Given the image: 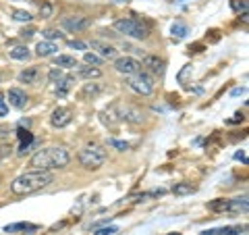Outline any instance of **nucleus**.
I'll list each match as a JSON object with an SVG mask.
<instances>
[{"instance_id": "nucleus-16", "label": "nucleus", "mask_w": 249, "mask_h": 235, "mask_svg": "<svg viewBox=\"0 0 249 235\" xmlns=\"http://www.w3.org/2000/svg\"><path fill=\"white\" fill-rule=\"evenodd\" d=\"M73 83H75V77H69V75H65V77H62V79L58 81V85H56V96H58V98H65L67 94L71 92Z\"/></svg>"}, {"instance_id": "nucleus-10", "label": "nucleus", "mask_w": 249, "mask_h": 235, "mask_svg": "<svg viewBox=\"0 0 249 235\" xmlns=\"http://www.w3.org/2000/svg\"><path fill=\"white\" fill-rule=\"evenodd\" d=\"M71 119H73V113L69 111V108H65V106H58L56 111L52 113V117H50V123L54 125V127H67L69 123H71Z\"/></svg>"}, {"instance_id": "nucleus-8", "label": "nucleus", "mask_w": 249, "mask_h": 235, "mask_svg": "<svg viewBox=\"0 0 249 235\" xmlns=\"http://www.w3.org/2000/svg\"><path fill=\"white\" fill-rule=\"evenodd\" d=\"M116 111H119V119H124L129 123H142L143 121V113L139 111L135 106H124V104H119L114 106Z\"/></svg>"}, {"instance_id": "nucleus-2", "label": "nucleus", "mask_w": 249, "mask_h": 235, "mask_svg": "<svg viewBox=\"0 0 249 235\" xmlns=\"http://www.w3.org/2000/svg\"><path fill=\"white\" fill-rule=\"evenodd\" d=\"M71 162V154L60 146L44 148V150L36 152L31 158V167L37 171H52V169H62Z\"/></svg>"}, {"instance_id": "nucleus-18", "label": "nucleus", "mask_w": 249, "mask_h": 235, "mask_svg": "<svg viewBox=\"0 0 249 235\" xmlns=\"http://www.w3.org/2000/svg\"><path fill=\"white\" fill-rule=\"evenodd\" d=\"M54 65L60 69H75L77 60H75V57H69V54H58V57L54 59Z\"/></svg>"}, {"instance_id": "nucleus-4", "label": "nucleus", "mask_w": 249, "mask_h": 235, "mask_svg": "<svg viewBox=\"0 0 249 235\" xmlns=\"http://www.w3.org/2000/svg\"><path fill=\"white\" fill-rule=\"evenodd\" d=\"M112 27L119 31V34L135 38V40H145L147 34H150L147 25H145V23H142L139 19H119V21H114Z\"/></svg>"}, {"instance_id": "nucleus-5", "label": "nucleus", "mask_w": 249, "mask_h": 235, "mask_svg": "<svg viewBox=\"0 0 249 235\" xmlns=\"http://www.w3.org/2000/svg\"><path fill=\"white\" fill-rule=\"evenodd\" d=\"M129 88L137 92V94H142V96H150V94L154 92V77L150 73H145V71H139L135 75H129Z\"/></svg>"}, {"instance_id": "nucleus-32", "label": "nucleus", "mask_w": 249, "mask_h": 235, "mask_svg": "<svg viewBox=\"0 0 249 235\" xmlns=\"http://www.w3.org/2000/svg\"><path fill=\"white\" fill-rule=\"evenodd\" d=\"M110 144L112 148H116V150H121V152H124V150H129V144L127 142H121V139H110Z\"/></svg>"}, {"instance_id": "nucleus-12", "label": "nucleus", "mask_w": 249, "mask_h": 235, "mask_svg": "<svg viewBox=\"0 0 249 235\" xmlns=\"http://www.w3.org/2000/svg\"><path fill=\"white\" fill-rule=\"evenodd\" d=\"M6 98H9V104L15 106V108H19V111L27 106V94L23 90H19V88H11L9 94H6Z\"/></svg>"}, {"instance_id": "nucleus-19", "label": "nucleus", "mask_w": 249, "mask_h": 235, "mask_svg": "<svg viewBox=\"0 0 249 235\" xmlns=\"http://www.w3.org/2000/svg\"><path fill=\"white\" fill-rule=\"evenodd\" d=\"M58 48L54 46L52 42H48V40H44V42H40L36 46V52H37V57H52L54 52H56Z\"/></svg>"}, {"instance_id": "nucleus-39", "label": "nucleus", "mask_w": 249, "mask_h": 235, "mask_svg": "<svg viewBox=\"0 0 249 235\" xmlns=\"http://www.w3.org/2000/svg\"><path fill=\"white\" fill-rule=\"evenodd\" d=\"M166 235H181V233H166Z\"/></svg>"}, {"instance_id": "nucleus-35", "label": "nucleus", "mask_w": 249, "mask_h": 235, "mask_svg": "<svg viewBox=\"0 0 249 235\" xmlns=\"http://www.w3.org/2000/svg\"><path fill=\"white\" fill-rule=\"evenodd\" d=\"M9 113V106H6V100H4V94H0V117H4Z\"/></svg>"}, {"instance_id": "nucleus-26", "label": "nucleus", "mask_w": 249, "mask_h": 235, "mask_svg": "<svg viewBox=\"0 0 249 235\" xmlns=\"http://www.w3.org/2000/svg\"><path fill=\"white\" fill-rule=\"evenodd\" d=\"M175 38H185L187 36V25L185 23H173V27H170Z\"/></svg>"}, {"instance_id": "nucleus-38", "label": "nucleus", "mask_w": 249, "mask_h": 235, "mask_svg": "<svg viewBox=\"0 0 249 235\" xmlns=\"http://www.w3.org/2000/svg\"><path fill=\"white\" fill-rule=\"evenodd\" d=\"M241 94H245V88H235L231 92V96H241Z\"/></svg>"}, {"instance_id": "nucleus-28", "label": "nucleus", "mask_w": 249, "mask_h": 235, "mask_svg": "<svg viewBox=\"0 0 249 235\" xmlns=\"http://www.w3.org/2000/svg\"><path fill=\"white\" fill-rule=\"evenodd\" d=\"M13 19H15V21H21V23H29L34 17H31L27 11H15V13H13Z\"/></svg>"}, {"instance_id": "nucleus-14", "label": "nucleus", "mask_w": 249, "mask_h": 235, "mask_svg": "<svg viewBox=\"0 0 249 235\" xmlns=\"http://www.w3.org/2000/svg\"><path fill=\"white\" fill-rule=\"evenodd\" d=\"M243 231H245V227H241V225H229V227H218V229H206V231H201V235H239Z\"/></svg>"}, {"instance_id": "nucleus-29", "label": "nucleus", "mask_w": 249, "mask_h": 235, "mask_svg": "<svg viewBox=\"0 0 249 235\" xmlns=\"http://www.w3.org/2000/svg\"><path fill=\"white\" fill-rule=\"evenodd\" d=\"M62 77H65V73H62V69L60 67H56V69H52V71L48 73V81H52V83H58Z\"/></svg>"}, {"instance_id": "nucleus-21", "label": "nucleus", "mask_w": 249, "mask_h": 235, "mask_svg": "<svg viewBox=\"0 0 249 235\" xmlns=\"http://www.w3.org/2000/svg\"><path fill=\"white\" fill-rule=\"evenodd\" d=\"M19 137H21V154H25L27 150H29V144L34 142V136L27 131V129H23V127H19Z\"/></svg>"}, {"instance_id": "nucleus-27", "label": "nucleus", "mask_w": 249, "mask_h": 235, "mask_svg": "<svg viewBox=\"0 0 249 235\" xmlns=\"http://www.w3.org/2000/svg\"><path fill=\"white\" fill-rule=\"evenodd\" d=\"M231 9L235 13H247V0H231Z\"/></svg>"}, {"instance_id": "nucleus-11", "label": "nucleus", "mask_w": 249, "mask_h": 235, "mask_svg": "<svg viewBox=\"0 0 249 235\" xmlns=\"http://www.w3.org/2000/svg\"><path fill=\"white\" fill-rule=\"evenodd\" d=\"M91 48L98 52L100 59H108V60L116 59V48H114V46H110V44L102 42V40H91Z\"/></svg>"}, {"instance_id": "nucleus-7", "label": "nucleus", "mask_w": 249, "mask_h": 235, "mask_svg": "<svg viewBox=\"0 0 249 235\" xmlns=\"http://www.w3.org/2000/svg\"><path fill=\"white\" fill-rule=\"evenodd\" d=\"M114 69L123 75H135L142 71V62L135 60L133 57H121L114 60Z\"/></svg>"}, {"instance_id": "nucleus-25", "label": "nucleus", "mask_w": 249, "mask_h": 235, "mask_svg": "<svg viewBox=\"0 0 249 235\" xmlns=\"http://www.w3.org/2000/svg\"><path fill=\"white\" fill-rule=\"evenodd\" d=\"M83 60H85V65H89V67H100L104 59H100L98 54H93V52H85L83 54Z\"/></svg>"}, {"instance_id": "nucleus-3", "label": "nucleus", "mask_w": 249, "mask_h": 235, "mask_svg": "<svg viewBox=\"0 0 249 235\" xmlns=\"http://www.w3.org/2000/svg\"><path fill=\"white\" fill-rule=\"evenodd\" d=\"M79 162L83 164L85 169H89V171H98V169L106 162V150H104L102 146H98V144H89V146H85L83 150L79 152Z\"/></svg>"}, {"instance_id": "nucleus-40", "label": "nucleus", "mask_w": 249, "mask_h": 235, "mask_svg": "<svg viewBox=\"0 0 249 235\" xmlns=\"http://www.w3.org/2000/svg\"><path fill=\"white\" fill-rule=\"evenodd\" d=\"M177 2H183V0H177Z\"/></svg>"}, {"instance_id": "nucleus-37", "label": "nucleus", "mask_w": 249, "mask_h": 235, "mask_svg": "<svg viewBox=\"0 0 249 235\" xmlns=\"http://www.w3.org/2000/svg\"><path fill=\"white\" fill-rule=\"evenodd\" d=\"M34 34H36L34 29H23V31H21V36L25 38V40H29V38H34Z\"/></svg>"}, {"instance_id": "nucleus-1", "label": "nucleus", "mask_w": 249, "mask_h": 235, "mask_svg": "<svg viewBox=\"0 0 249 235\" xmlns=\"http://www.w3.org/2000/svg\"><path fill=\"white\" fill-rule=\"evenodd\" d=\"M52 179L54 175L50 173V171H27V173H23L19 175L15 181L11 183V192L15 196H29V194H34V192H40L44 190L46 185H50L52 183Z\"/></svg>"}, {"instance_id": "nucleus-20", "label": "nucleus", "mask_w": 249, "mask_h": 235, "mask_svg": "<svg viewBox=\"0 0 249 235\" xmlns=\"http://www.w3.org/2000/svg\"><path fill=\"white\" fill-rule=\"evenodd\" d=\"M100 75H102V71H100L98 67H89V65L88 67H79V77H83V79H98Z\"/></svg>"}, {"instance_id": "nucleus-30", "label": "nucleus", "mask_w": 249, "mask_h": 235, "mask_svg": "<svg viewBox=\"0 0 249 235\" xmlns=\"http://www.w3.org/2000/svg\"><path fill=\"white\" fill-rule=\"evenodd\" d=\"M98 92H100V88H98L96 83H88V85H85V88L81 90V96H83V98H85V96H96Z\"/></svg>"}, {"instance_id": "nucleus-17", "label": "nucleus", "mask_w": 249, "mask_h": 235, "mask_svg": "<svg viewBox=\"0 0 249 235\" xmlns=\"http://www.w3.org/2000/svg\"><path fill=\"white\" fill-rule=\"evenodd\" d=\"M6 233H17V231H37V225L34 223H13V225H6L4 227Z\"/></svg>"}, {"instance_id": "nucleus-23", "label": "nucleus", "mask_w": 249, "mask_h": 235, "mask_svg": "<svg viewBox=\"0 0 249 235\" xmlns=\"http://www.w3.org/2000/svg\"><path fill=\"white\" fill-rule=\"evenodd\" d=\"M208 208L214 213H229V200H214L208 204Z\"/></svg>"}, {"instance_id": "nucleus-22", "label": "nucleus", "mask_w": 249, "mask_h": 235, "mask_svg": "<svg viewBox=\"0 0 249 235\" xmlns=\"http://www.w3.org/2000/svg\"><path fill=\"white\" fill-rule=\"evenodd\" d=\"M9 54H11V59H15V60H27L31 57V52H29L27 46H15Z\"/></svg>"}, {"instance_id": "nucleus-13", "label": "nucleus", "mask_w": 249, "mask_h": 235, "mask_svg": "<svg viewBox=\"0 0 249 235\" xmlns=\"http://www.w3.org/2000/svg\"><path fill=\"white\" fill-rule=\"evenodd\" d=\"M40 77H42L40 67H27L25 71H21V73H19V81H21V83L36 85V83H40Z\"/></svg>"}, {"instance_id": "nucleus-24", "label": "nucleus", "mask_w": 249, "mask_h": 235, "mask_svg": "<svg viewBox=\"0 0 249 235\" xmlns=\"http://www.w3.org/2000/svg\"><path fill=\"white\" fill-rule=\"evenodd\" d=\"M193 192H196V187L191 183H178L173 187V194H177V196H187V194H193Z\"/></svg>"}, {"instance_id": "nucleus-34", "label": "nucleus", "mask_w": 249, "mask_h": 235, "mask_svg": "<svg viewBox=\"0 0 249 235\" xmlns=\"http://www.w3.org/2000/svg\"><path fill=\"white\" fill-rule=\"evenodd\" d=\"M69 46H71V48H77V50H88V44L79 42V40H71V42H69Z\"/></svg>"}, {"instance_id": "nucleus-6", "label": "nucleus", "mask_w": 249, "mask_h": 235, "mask_svg": "<svg viewBox=\"0 0 249 235\" xmlns=\"http://www.w3.org/2000/svg\"><path fill=\"white\" fill-rule=\"evenodd\" d=\"M60 25H62V29L71 31V34H77V31L88 29L91 25V19L83 17V15H69V17H62Z\"/></svg>"}, {"instance_id": "nucleus-36", "label": "nucleus", "mask_w": 249, "mask_h": 235, "mask_svg": "<svg viewBox=\"0 0 249 235\" xmlns=\"http://www.w3.org/2000/svg\"><path fill=\"white\" fill-rule=\"evenodd\" d=\"M40 15H42V17H50V15H52V6L50 4H44L42 9H40Z\"/></svg>"}, {"instance_id": "nucleus-9", "label": "nucleus", "mask_w": 249, "mask_h": 235, "mask_svg": "<svg viewBox=\"0 0 249 235\" xmlns=\"http://www.w3.org/2000/svg\"><path fill=\"white\" fill-rule=\"evenodd\" d=\"M143 67H145L152 75H162V73H164L166 62L162 60L160 57H156V54H145V57H143Z\"/></svg>"}, {"instance_id": "nucleus-15", "label": "nucleus", "mask_w": 249, "mask_h": 235, "mask_svg": "<svg viewBox=\"0 0 249 235\" xmlns=\"http://www.w3.org/2000/svg\"><path fill=\"white\" fill-rule=\"evenodd\" d=\"M247 210H249L247 196H243V198L229 200V213H243V215H247Z\"/></svg>"}, {"instance_id": "nucleus-31", "label": "nucleus", "mask_w": 249, "mask_h": 235, "mask_svg": "<svg viewBox=\"0 0 249 235\" xmlns=\"http://www.w3.org/2000/svg\"><path fill=\"white\" fill-rule=\"evenodd\" d=\"M42 36H44L48 42H52V40H58V38H60L62 34H60V31H56V29H46Z\"/></svg>"}, {"instance_id": "nucleus-33", "label": "nucleus", "mask_w": 249, "mask_h": 235, "mask_svg": "<svg viewBox=\"0 0 249 235\" xmlns=\"http://www.w3.org/2000/svg\"><path fill=\"white\" fill-rule=\"evenodd\" d=\"M119 233V227H104V229H98L96 235H114Z\"/></svg>"}]
</instances>
